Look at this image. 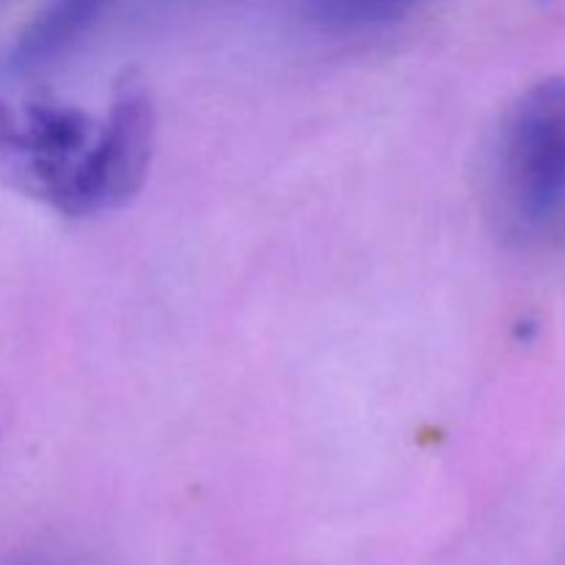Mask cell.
<instances>
[{
    "label": "cell",
    "mask_w": 565,
    "mask_h": 565,
    "mask_svg": "<svg viewBox=\"0 0 565 565\" xmlns=\"http://www.w3.org/2000/svg\"><path fill=\"white\" fill-rule=\"evenodd\" d=\"M494 199L519 241H546L565 226V83L530 88L502 121Z\"/></svg>",
    "instance_id": "6da1fadb"
},
{
    "label": "cell",
    "mask_w": 565,
    "mask_h": 565,
    "mask_svg": "<svg viewBox=\"0 0 565 565\" xmlns=\"http://www.w3.org/2000/svg\"><path fill=\"white\" fill-rule=\"evenodd\" d=\"M154 147V110L138 88H125L86 147L53 177L44 196L70 215L125 204L143 185Z\"/></svg>",
    "instance_id": "7a4b0ae2"
},
{
    "label": "cell",
    "mask_w": 565,
    "mask_h": 565,
    "mask_svg": "<svg viewBox=\"0 0 565 565\" xmlns=\"http://www.w3.org/2000/svg\"><path fill=\"white\" fill-rule=\"evenodd\" d=\"M419 0H307L312 25L329 33H362L401 20Z\"/></svg>",
    "instance_id": "277c9868"
},
{
    "label": "cell",
    "mask_w": 565,
    "mask_h": 565,
    "mask_svg": "<svg viewBox=\"0 0 565 565\" xmlns=\"http://www.w3.org/2000/svg\"><path fill=\"white\" fill-rule=\"evenodd\" d=\"M114 0H47L0 55V75L31 77L50 70L92 33Z\"/></svg>",
    "instance_id": "3957f363"
},
{
    "label": "cell",
    "mask_w": 565,
    "mask_h": 565,
    "mask_svg": "<svg viewBox=\"0 0 565 565\" xmlns=\"http://www.w3.org/2000/svg\"><path fill=\"white\" fill-rule=\"evenodd\" d=\"M9 565H64V563H58V561H55V557L28 555V557H17V561L9 563Z\"/></svg>",
    "instance_id": "5b68a950"
}]
</instances>
